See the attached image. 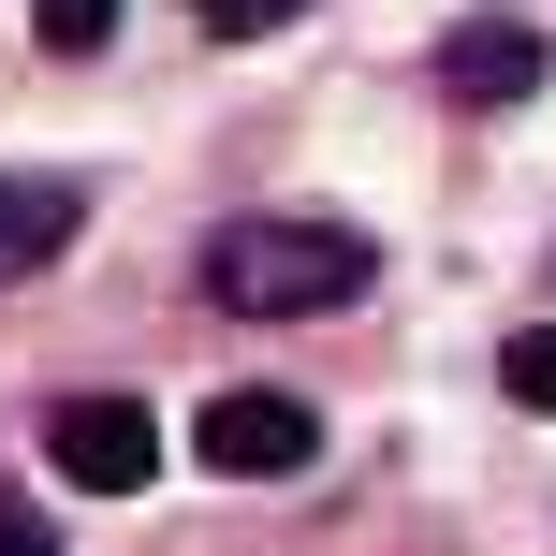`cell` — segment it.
I'll use <instances>...</instances> for the list:
<instances>
[{"mask_svg":"<svg viewBox=\"0 0 556 556\" xmlns=\"http://www.w3.org/2000/svg\"><path fill=\"white\" fill-rule=\"evenodd\" d=\"M29 29H45L59 59H88V45H103V29H117V0H29Z\"/></svg>","mask_w":556,"mask_h":556,"instance_id":"ba28073f","label":"cell"},{"mask_svg":"<svg viewBox=\"0 0 556 556\" xmlns=\"http://www.w3.org/2000/svg\"><path fill=\"white\" fill-rule=\"evenodd\" d=\"M45 454H59V483H88V498H132V483L162 469V425H147L132 395H74V410L45 425Z\"/></svg>","mask_w":556,"mask_h":556,"instance_id":"3957f363","label":"cell"},{"mask_svg":"<svg viewBox=\"0 0 556 556\" xmlns=\"http://www.w3.org/2000/svg\"><path fill=\"white\" fill-rule=\"evenodd\" d=\"M293 15H307V0H191L205 45H264V29H293Z\"/></svg>","mask_w":556,"mask_h":556,"instance_id":"52a82bcc","label":"cell"},{"mask_svg":"<svg viewBox=\"0 0 556 556\" xmlns=\"http://www.w3.org/2000/svg\"><path fill=\"white\" fill-rule=\"evenodd\" d=\"M0 556H45V528H0Z\"/></svg>","mask_w":556,"mask_h":556,"instance_id":"9c48e42d","label":"cell"},{"mask_svg":"<svg viewBox=\"0 0 556 556\" xmlns=\"http://www.w3.org/2000/svg\"><path fill=\"white\" fill-rule=\"evenodd\" d=\"M74 220H88V205L59 191V176H0V278L59 264V250H74Z\"/></svg>","mask_w":556,"mask_h":556,"instance_id":"5b68a950","label":"cell"},{"mask_svg":"<svg viewBox=\"0 0 556 556\" xmlns=\"http://www.w3.org/2000/svg\"><path fill=\"white\" fill-rule=\"evenodd\" d=\"M191 454H205V469H235V483H278V469H307V454H323V425H307V395L250 381V395H205Z\"/></svg>","mask_w":556,"mask_h":556,"instance_id":"7a4b0ae2","label":"cell"},{"mask_svg":"<svg viewBox=\"0 0 556 556\" xmlns=\"http://www.w3.org/2000/svg\"><path fill=\"white\" fill-rule=\"evenodd\" d=\"M352 293H366V235L323 205H264V220L205 235V307H235V323H323Z\"/></svg>","mask_w":556,"mask_h":556,"instance_id":"6da1fadb","label":"cell"},{"mask_svg":"<svg viewBox=\"0 0 556 556\" xmlns=\"http://www.w3.org/2000/svg\"><path fill=\"white\" fill-rule=\"evenodd\" d=\"M498 395H513V410H556V323L498 337Z\"/></svg>","mask_w":556,"mask_h":556,"instance_id":"8992f818","label":"cell"},{"mask_svg":"<svg viewBox=\"0 0 556 556\" xmlns=\"http://www.w3.org/2000/svg\"><path fill=\"white\" fill-rule=\"evenodd\" d=\"M528 88H542V29H454V45H440V103H528Z\"/></svg>","mask_w":556,"mask_h":556,"instance_id":"277c9868","label":"cell"}]
</instances>
